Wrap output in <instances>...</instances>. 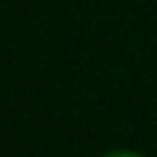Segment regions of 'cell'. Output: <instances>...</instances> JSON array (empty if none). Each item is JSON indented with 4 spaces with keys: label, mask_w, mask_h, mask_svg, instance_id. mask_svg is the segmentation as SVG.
<instances>
[{
    "label": "cell",
    "mask_w": 157,
    "mask_h": 157,
    "mask_svg": "<svg viewBox=\"0 0 157 157\" xmlns=\"http://www.w3.org/2000/svg\"><path fill=\"white\" fill-rule=\"evenodd\" d=\"M105 157H141V155H135V152H110Z\"/></svg>",
    "instance_id": "obj_1"
}]
</instances>
